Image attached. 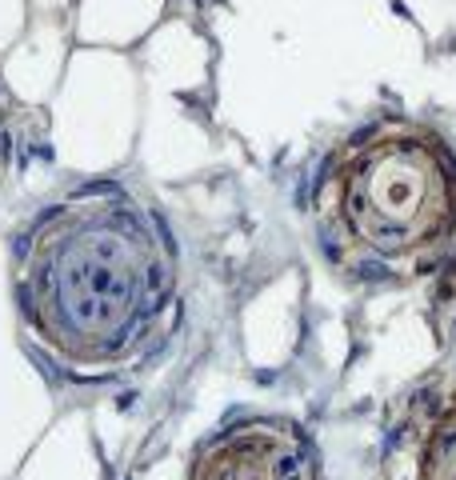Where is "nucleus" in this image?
<instances>
[{
  "label": "nucleus",
  "instance_id": "nucleus-1",
  "mask_svg": "<svg viewBox=\"0 0 456 480\" xmlns=\"http://www.w3.org/2000/svg\"><path fill=\"white\" fill-rule=\"evenodd\" d=\"M16 312L28 345L68 381L136 372L173 336L180 264L164 221L128 188H73L16 240Z\"/></svg>",
  "mask_w": 456,
  "mask_h": 480
},
{
  "label": "nucleus",
  "instance_id": "nucleus-2",
  "mask_svg": "<svg viewBox=\"0 0 456 480\" xmlns=\"http://www.w3.org/2000/svg\"><path fill=\"white\" fill-rule=\"evenodd\" d=\"M328 257L360 281H412L456 236V160L417 121H376L348 136L316 185Z\"/></svg>",
  "mask_w": 456,
  "mask_h": 480
},
{
  "label": "nucleus",
  "instance_id": "nucleus-3",
  "mask_svg": "<svg viewBox=\"0 0 456 480\" xmlns=\"http://www.w3.org/2000/svg\"><path fill=\"white\" fill-rule=\"evenodd\" d=\"M188 480H321L316 448L292 420H236L192 456Z\"/></svg>",
  "mask_w": 456,
  "mask_h": 480
},
{
  "label": "nucleus",
  "instance_id": "nucleus-4",
  "mask_svg": "<svg viewBox=\"0 0 456 480\" xmlns=\"http://www.w3.org/2000/svg\"><path fill=\"white\" fill-rule=\"evenodd\" d=\"M381 480H456V372L405 400L384 444Z\"/></svg>",
  "mask_w": 456,
  "mask_h": 480
},
{
  "label": "nucleus",
  "instance_id": "nucleus-5",
  "mask_svg": "<svg viewBox=\"0 0 456 480\" xmlns=\"http://www.w3.org/2000/svg\"><path fill=\"white\" fill-rule=\"evenodd\" d=\"M8 144H13V109H8V92L0 85V168L8 160Z\"/></svg>",
  "mask_w": 456,
  "mask_h": 480
}]
</instances>
